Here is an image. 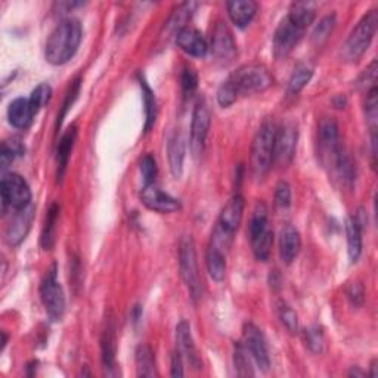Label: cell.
<instances>
[{"mask_svg":"<svg viewBox=\"0 0 378 378\" xmlns=\"http://www.w3.org/2000/svg\"><path fill=\"white\" fill-rule=\"evenodd\" d=\"M377 27L378 10L372 9L358 22V26L353 29L343 49H341V56L345 58V61H347V63H355V61L363 56V54L367 52L368 47L371 46Z\"/></svg>","mask_w":378,"mask_h":378,"instance_id":"5","label":"cell"},{"mask_svg":"<svg viewBox=\"0 0 378 378\" xmlns=\"http://www.w3.org/2000/svg\"><path fill=\"white\" fill-rule=\"evenodd\" d=\"M26 152V146L22 145L18 139H8L2 143V150H0V163L2 168H6L9 164L14 163L17 158L22 157Z\"/></svg>","mask_w":378,"mask_h":378,"instance_id":"34","label":"cell"},{"mask_svg":"<svg viewBox=\"0 0 378 378\" xmlns=\"http://www.w3.org/2000/svg\"><path fill=\"white\" fill-rule=\"evenodd\" d=\"M205 265L210 278L216 283H222L226 276V253L214 246H209L205 253Z\"/></svg>","mask_w":378,"mask_h":378,"instance_id":"25","label":"cell"},{"mask_svg":"<svg viewBox=\"0 0 378 378\" xmlns=\"http://www.w3.org/2000/svg\"><path fill=\"white\" fill-rule=\"evenodd\" d=\"M0 195H2V209L22 210L31 204V189L22 176L18 173H6L0 182Z\"/></svg>","mask_w":378,"mask_h":378,"instance_id":"7","label":"cell"},{"mask_svg":"<svg viewBox=\"0 0 378 378\" xmlns=\"http://www.w3.org/2000/svg\"><path fill=\"white\" fill-rule=\"evenodd\" d=\"M226 6L230 19L239 29H246L258 14V3L253 0H233Z\"/></svg>","mask_w":378,"mask_h":378,"instance_id":"23","label":"cell"},{"mask_svg":"<svg viewBox=\"0 0 378 378\" xmlns=\"http://www.w3.org/2000/svg\"><path fill=\"white\" fill-rule=\"evenodd\" d=\"M278 316L279 320H281L283 325L291 334H296L299 331V316L296 310L288 306L285 301H281L278 304Z\"/></svg>","mask_w":378,"mask_h":378,"instance_id":"39","label":"cell"},{"mask_svg":"<svg viewBox=\"0 0 378 378\" xmlns=\"http://www.w3.org/2000/svg\"><path fill=\"white\" fill-rule=\"evenodd\" d=\"M36 116H38V113L34 111L29 97H17L8 108L9 123L15 129H29Z\"/></svg>","mask_w":378,"mask_h":378,"instance_id":"21","label":"cell"},{"mask_svg":"<svg viewBox=\"0 0 378 378\" xmlns=\"http://www.w3.org/2000/svg\"><path fill=\"white\" fill-rule=\"evenodd\" d=\"M58 217H59V205L52 204L51 209H49V212H47L46 222L43 226V233H42V247L45 250L52 249V246H54Z\"/></svg>","mask_w":378,"mask_h":378,"instance_id":"32","label":"cell"},{"mask_svg":"<svg viewBox=\"0 0 378 378\" xmlns=\"http://www.w3.org/2000/svg\"><path fill=\"white\" fill-rule=\"evenodd\" d=\"M244 336V346L249 350L250 356L258 363V367L262 371H267L271 367V358H269V350H267V345L265 336L259 326L254 324H246L242 330Z\"/></svg>","mask_w":378,"mask_h":378,"instance_id":"14","label":"cell"},{"mask_svg":"<svg viewBox=\"0 0 378 378\" xmlns=\"http://www.w3.org/2000/svg\"><path fill=\"white\" fill-rule=\"evenodd\" d=\"M210 125H212L210 108H209V104H207V101L203 97V100H200L197 104H195L194 113H192V123H191L189 146H191V152L195 158L201 157L204 152Z\"/></svg>","mask_w":378,"mask_h":378,"instance_id":"10","label":"cell"},{"mask_svg":"<svg viewBox=\"0 0 378 378\" xmlns=\"http://www.w3.org/2000/svg\"><path fill=\"white\" fill-rule=\"evenodd\" d=\"M304 341H306V346L309 347L310 352L316 353V355H321V353L324 352V346H325L322 328L318 325H313V326L308 328V330L304 331Z\"/></svg>","mask_w":378,"mask_h":378,"instance_id":"38","label":"cell"},{"mask_svg":"<svg viewBox=\"0 0 378 378\" xmlns=\"http://www.w3.org/2000/svg\"><path fill=\"white\" fill-rule=\"evenodd\" d=\"M40 297L49 318L52 321L63 320L65 312V294L63 285L58 281V271L55 265L42 281Z\"/></svg>","mask_w":378,"mask_h":378,"instance_id":"9","label":"cell"},{"mask_svg":"<svg viewBox=\"0 0 378 378\" xmlns=\"http://www.w3.org/2000/svg\"><path fill=\"white\" fill-rule=\"evenodd\" d=\"M250 353L244 346V343H237L234 346V365H235V371L239 377H253L254 371L251 367V359H250Z\"/></svg>","mask_w":378,"mask_h":378,"instance_id":"35","label":"cell"},{"mask_svg":"<svg viewBox=\"0 0 378 378\" xmlns=\"http://www.w3.org/2000/svg\"><path fill=\"white\" fill-rule=\"evenodd\" d=\"M349 375H350V377H363V372H362V371H359V370H355V368H353V370L349 372Z\"/></svg>","mask_w":378,"mask_h":378,"instance_id":"50","label":"cell"},{"mask_svg":"<svg viewBox=\"0 0 378 378\" xmlns=\"http://www.w3.org/2000/svg\"><path fill=\"white\" fill-rule=\"evenodd\" d=\"M334 105L337 107V108H345L346 107V104H347V100H346V97L343 96V95H338V96H336L334 97Z\"/></svg>","mask_w":378,"mask_h":378,"instance_id":"48","label":"cell"},{"mask_svg":"<svg viewBox=\"0 0 378 378\" xmlns=\"http://www.w3.org/2000/svg\"><path fill=\"white\" fill-rule=\"evenodd\" d=\"M275 205L278 209L285 210L291 205V187L288 182L281 180L275 189Z\"/></svg>","mask_w":378,"mask_h":378,"instance_id":"43","label":"cell"},{"mask_svg":"<svg viewBox=\"0 0 378 378\" xmlns=\"http://www.w3.org/2000/svg\"><path fill=\"white\" fill-rule=\"evenodd\" d=\"M51 96H52V88L49 86L47 83H42L39 84L38 88H36L31 93V96L29 97L33 108H34V111L36 113H39L40 109L51 101Z\"/></svg>","mask_w":378,"mask_h":378,"instance_id":"41","label":"cell"},{"mask_svg":"<svg viewBox=\"0 0 378 378\" xmlns=\"http://www.w3.org/2000/svg\"><path fill=\"white\" fill-rule=\"evenodd\" d=\"M300 249L301 238L299 230L291 225L284 226L281 233H279V258H281L283 263L291 265L294 262L300 253Z\"/></svg>","mask_w":378,"mask_h":378,"instance_id":"20","label":"cell"},{"mask_svg":"<svg viewBox=\"0 0 378 378\" xmlns=\"http://www.w3.org/2000/svg\"><path fill=\"white\" fill-rule=\"evenodd\" d=\"M34 212H36L34 205L30 204L29 207H26V209L17 210L14 212V214H12V219L9 225L6 226V233H5V238L9 246L12 247L19 246V244L26 239L33 223Z\"/></svg>","mask_w":378,"mask_h":378,"instance_id":"16","label":"cell"},{"mask_svg":"<svg viewBox=\"0 0 378 378\" xmlns=\"http://www.w3.org/2000/svg\"><path fill=\"white\" fill-rule=\"evenodd\" d=\"M229 80L234 83L239 95H251L265 92L271 88L272 76L266 67L260 64H247L239 67Z\"/></svg>","mask_w":378,"mask_h":378,"instance_id":"8","label":"cell"},{"mask_svg":"<svg viewBox=\"0 0 378 378\" xmlns=\"http://www.w3.org/2000/svg\"><path fill=\"white\" fill-rule=\"evenodd\" d=\"M182 375H184V356L180 355L179 350H175L172 356V377Z\"/></svg>","mask_w":378,"mask_h":378,"instance_id":"47","label":"cell"},{"mask_svg":"<svg viewBox=\"0 0 378 378\" xmlns=\"http://www.w3.org/2000/svg\"><path fill=\"white\" fill-rule=\"evenodd\" d=\"M313 76V67L309 64H299L294 71H292V74L288 80V88H287V93L288 96H296L299 95L304 88H306V84L310 81Z\"/></svg>","mask_w":378,"mask_h":378,"instance_id":"29","label":"cell"},{"mask_svg":"<svg viewBox=\"0 0 378 378\" xmlns=\"http://www.w3.org/2000/svg\"><path fill=\"white\" fill-rule=\"evenodd\" d=\"M238 96H239V93H238L237 88L234 86V83L228 79L226 81H223L221 84V88H219V90H217V102L221 107L228 108L237 102Z\"/></svg>","mask_w":378,"mask_h":378,"instance_id":"40","label":"cell"},{"mask_svg":"<svg viewBox=\"0 0 378 378\" xmlns=\"http://www.w3.org/2000/svg\"><path fill=\"white\" fill-rule=\"evenodd\" d=\"M212 52L222 63H233L237 55V43L225 22H217L212 38Z\"/></svg>","mask_w":378,"mask_h":378,"instance_id":"17","label":"cell"},{"mask_svg":"<svg viewBox=\"0 0 378 378\" xmlns=\"http://www.w3.org/2000/svg\"><path fill=\"white\" fill-rule=\"evenodd\" d=\"M315 15H316L315 5L306 3V2H297V3L291 5L287 17L292 22H296L299 27H301L303 30H306L310 26V24L313 22Z\"/></svg>","mask_w":378,"mask_h":378,"instance_id":"31","label":"cell"},{"mask_svg":"<svg viewBox=\"0 0 378 378\" xmlns=\"http://www.w3.org/2000/svg\"><path fill=\"white\" fill-rule=\"evenodd\" d=\"M250 242L254 258L259 262H267L271 258L274 234L269 226V214L267 207L263 203H258L254 207L250 221Z\"/></svg>","mask_w":378,"mask_h":378,"instance_id":"4","label":"cell"},{"mask_svg":"<svg viewBox=\"0 0 378 378\" xmlns=\"http://www.w3.org/2000/svg\"><path fill=\"white\" fill-rule=\"evenodd\" d=\"M179 271L185 285L188 287L192 300H198L203 296V281H201L200 269H198L195 242L191 235H185L180 239Z\"/></svg>","mask_w":378,"mask_h":378,"instance_id":"6","label":"cell"},{"mask_svg":"<svg viewBox=\"0 0 378 378\" xmlns=\"http://www.w3.org/2000/svg\"><path fill=\"white\" fill-rule=\"evenodd\" d=\"M347 297L352 301L353 306H362L365 300V290L361 283L350 284L347 287Z\"/></svg>","mask_w":378,"mask_h":378,"instance_id":"46","label":"cell"},{"mask_svg":"<svg viewBox=\"0 0 378 378\" xmlns=\"http://www.w3.org/2000/svg\"><path fill=\"white\" fill-rule=\"evenodd\" d=\"M141 201L146 209L157 213H175L180 210V201L155 187V184L143 185L141 189Z\"/></svg>","mask_w":378,"mask_h":378,"instance_id":"15","label":"cell"},{"mask_svg":"<svg viewBox=\"0 0 378 378\" xmlns=\"http://www.w3.org/2000/svg\"><path fill=\"white\" fill-rule=\"evenodd\" d=\"M76 138H77V126H71L59 141L58 145V152H56V166H58V180H63V178L65 176L67 167L70 163V157H71V151L74 148L76 143Z\"/></svg>","mask_w":378,"mask_h":378,"instance_id":"24","label":"cell"},{"mask_svg":"<svg viewBox=\"0 0 378 378\" xmlns=\"http://www.w3.org/2000/svg\"><path fill=\"white\" fill-rule=\"evenodd\" d=\"M306 30L299 27L296 22H292L288 17H285L275 30L274 34V55L276 59L287 58L294 47L301 40L303 34Z\"/></svg>","mask_w":378,"mask_h":378,"instance_id":"12","label":"cell"},{"mask_svg":"<svg viewBox=\"0 0 378 378\" xmlns=\"http://www.w3.org/2000/svg\"><path fill=\"white\" fill-rule=\"evenodd\" d=\"M135 361H136V371L139 377H155L157 367H155V356L154 352L148 345L138 346L135 352Z\"/></svg>","mask_w":378,"mask_h":378,"instance_id":"28","label":"cell"},{"mask_svg":"<svg viewBox=\"0 0 378 378\" xmlns=\"http://www.w3.org/2000/svg\"><path fill=\"white\" fill-rule=\"evenodd\" d=\"M299 141V127L292 121H287L279 129H276L274 163L281 167H287L294 158Z\"/></svg>","mask_w":378,"mask_h":378,"instance_id":"11","label":"cell"},{"mask_svg":"<svg viewBox=\"0 0 378 378\" xmlns=\"http://www.w3.org/2000/svg\"><path fill=\"white\" fill-rule=\"evenodd\" d=\"M362 233L363 229L355 222V219L349 217L346 221V237L347 253L352 263H356L362 254Z\"/></svg>","mask_w":378,"mask_h":378,"instance_id":"27","label":"cell"},{"mask_svg":"<svg viewBox=\"0 0 378 378\" xmlns=\"http://www.w3.org/2000/svg\"><path fill=\"white\" fill-rule=\"evenodd\" d=\"M176 45L185 54L195 58H203L209 52V45L204 36L192 27H185L176 33Z\"/></svg>","mask_w":378,"mask_h":378,"instance_id":"19","label":"cell"},{"mask_svg":"<svg viewBox=\"0 0 378 378\" xmlns=\"http://www.w3.org/2000/svg\"><path fill=\"white\" fill-rule=\"evenodd\" d=\"M198 5L197 3H194V2H189V3H184V5H180L176 10H175V14L172 15V18L168 19L167 22V29L170 31H173L175 36L179 30L182 29H185L188 27L187 26V22L191 19L192 14H194V10L195 8H197Z\"/></svg>","mask_w":378,"mask_h":378,"instance_id":"33","label":"cell"},{"mask_svg":"<svg viewBox=\"0 0 378 378\" xmlns=\"http://www.w3.org/2000/svg\"><path fill=\"white\" fill-rule=\"evenodd\" d=\"M365 113H367V121L371 130V136L377 135L378 123V100H377V86L371 88L367 92V102H365Z\"/></svg>","mask_w":378,"mask_h":378,"instance_id":"37","label":"cell"},{"mask_svg":"<svg viewBox=\"0 0 378 378\" xmlns=\"http://www.w3.org/2000/svg\"><path fill=\"white\" fill-rule=\"evenodd\" d=\"M318 145L322 163L331 167L336 155L341 150L338 125L334 118L325 117L321 120L318 127Z\"/></svg>","mask_w":378,"mask_h":378,"instance_id":"13","label":"cell"},{"mask_svg":"<svg viewBox=\"0 0 378 378\" xmlns=\"http://www.w3.org/2000/svg\"><path fill=\"white\" fill-rule=\"evenodd\" d=\"M176 345L179 353L184 356L194 370H201L203 362L198 355V350L195 347L192 333H191V325L187 321H180L176 326Z\"/></svg>","mask_w":378,"mask_h":378,"instance_id":"18","label":"cell"},{"mask_svg":"<svg viewBox=\"0 0 378 378\" xmlns=\"http://www.w3.org/2000/svg\"><path fill=\"white\" fill-rule=\"evenodd\" d=\"M139 84L142 90V100L145 107V132H150L157 120V101L150 84L143 77H139Z\"/></svg>","mask_w":378,"mask_h":378,"instance_id":"30","label":"cell"},{"mask_svg":"<svg viewBox=\"0 0 378 378\" xmlns=\"http://www.w3.org/2000/svg\"><path fill=\"white\" fill-rule=\"evenodd\" d=\"M104 368L111 371L116 367V326L113 321H108L101 340Z\"/></svg>","mask_w":378,"mask_h":378,"instance_id":"26","label":"cell"},{"mask_svg":"<svg viewBox=\"0 0 378 378\" xmlns=\"http://www.w3.org/2000/svg\"><path fill=\"white\" fill-rule=\"evenodd\" d=\"M80 83H81L80 77H77L74 81L71 83L70 90H68V93H67V96H65V101H64V105H63L64 108H63V111H61V114H59V117H58V125H59V126H61V121H63L64 117L67 116L70 107H71L72 104H74V101L77 100L79 92H80Z\"/></svg>","mask_w":378,"mask_h":378,"instance_id":"44","label":"cell"},{"mask_svg":"<svg viewBox=\"0 0 378 378\" xmlns=\"http://www.w3.org/2000/svg\"><path fill=\"white\" fill-rule=\"evenodd\" d=\"M167 152H168V164H170V172L172 175L179 179L184 173V162H185V154H187V141L185 136L182 135V132H175L168 139L167 143Z\"/></svg>","mask_w":378,"mask_h":378,"instance_id":"22","label":"cell"},{"mask_svg":"<svg viewBox=\"0 0 378 378\" xmlns=\"http://www.w3.org/2000/svg\"><path fill=\"white\" fill-rule=\"evenodd\" d=\"M244 216V198L235 194L222 209L221 216L212 234V246L223 250L225 253L233 246L234 237L242 222Z\"/></svg>","mask_w":378,"mask_h":378,"instance_id":"2","label":"cell"},{"mask_svg":"<svg viewBox=\"0 0 378 378\" xmlns=\"http://www.w3.org/2000/svg\"><path fill=\"white\" fill-rule=\"evenodd\" d=\"M336 24H337V17L336 14H330L324 17L318 24H316V27L312 33V40L315 45H322L328 40V38H330L333 30L336 29Z\"/></svg>","mask_w":378,"mask_h":378,"instance_id":"36","label":"cell"},{"mask_svg":"<svg viewBox=\"0 0 378 378\" xmlns=\"http://www.w3.org/2000/svg\"><path fill=\"white\" fill-rule=\"evenodd\" d=\"M377 370H378V367H377V359H374L372 363H371V374H370L372 378H375V377L378 375V371H377Z\"/></svg>","mask_w":378,"mask_h":378,"instance_id":"49","label":"cell"},{"mask_svg":"<svg viewBox=\"0 0 378 378\" xmlns=\"http://www.w3.org/2000/svg\"><path fill=\"white\" fill-rule=\"evenodd\" d=\"M139 168H141L143 184L145 185L154 184L155 176H157V163H155V158L151 154H146L142 157Z\"/></svg>","mask_w":378,"mask_h":378,"instance_id":"42","label":"cell"},{"mask_svg":"<svg viewBox=\"0 0 378 378\" xmlns=\"http://www.w3.org/2000/svg\"><path fill=\"white\" fill-rule=\"evenodd\" d=\"M180 81H182V89H184V93L187 96H191L195 92V89L198 88L197 72H195L192 68H185L184 70V72H182Z\"/></svg>","mask_w":378,"mask_h":378,"instance_id":"45","label":"cell"},{"mask_svg":"<svg viewBox=\"0 0 378 378\" xmlns=\"http://www.w3.org/2000/svg\"><path fill=\"white\" fill-rule=\"evenodd\" d=\"M83 30L79 19L61 21L49 36L45 47V58L52 65H64L76 55L81 43Z\"/></svg>","mask_w":378,"mask_h":378,"instance_id":"1","label":"cell"},{"mask_svg":"<svg viewBox=\"0 0 378 378\" xmlns=\"http://www.w3.org/2000/svg\"><path fill=\"white\" fill-rule=\"evenodd\" d=\"M275 138L276 126L274 121L271 120L263 121V125L259 127L258 133H255L251 145L250 166L251 172L255 178H263L267 172H269L274 164Z\"/></svg>","mask_w":378,"mask_h":378,"instance_id":"3","label":"cell"}]
</instances>
